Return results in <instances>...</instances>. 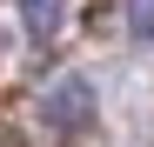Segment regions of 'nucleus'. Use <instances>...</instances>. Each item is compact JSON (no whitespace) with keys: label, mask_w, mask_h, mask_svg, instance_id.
Segmentation results:
<instances>
[{"label":"nucleus","mask_w":154,"mask_h":147,"mask_svg":"<svg viewBox=\"0 0 154 147\" xmlns=\"http://www.w3.org/2000/svg\"><path fill=\"white\" fill-rule=\"evenodd\" d=\"M40 114H47L54 134H81L87 120H94V87L81 80V74H60V80L40 94Z\"/></svg>","instance_id":"1"},{"label":"nucleus","mask_w":154,"mask_h":147,"mask_svg":"<svg viewBox=\"0 0 154 147\" xmlns=\"http://www.w3.org/2000/svg\"><path fill=\"white\" fill-rule=\"evenodd\" d=\"M20 20H27L34 40H54L60 20H67V0H20Z\"/></svg>","instance_id":"2"},{"label":"nucleus","mask_w":154,"mask_h":147,"mask_svg":"<svg viewBox=\"0 0 154 147\" xmlns=\"http://www.w3.org/2000/svg\"><path fill=\"white\" fill-rule=\"evenodd\" d=\"M127 34H134V40H154V0H127Z\"/></svg>","instance_id":"3"}]
</instances>
